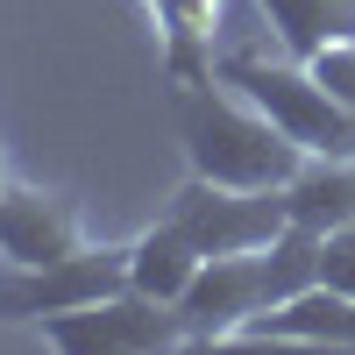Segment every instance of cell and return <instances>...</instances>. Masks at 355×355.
Instances as JSON below:
<instances>
[{
  "label": "cell",
  "mask_w": 355,
  "mask_h": 355,
  "mask_svg": "<svg viewBox=\"0 0 355 355\" xmlns=\"http://www.w3.org/2000/svg\"><path fill=\"white\" fill-rule=\"evenodd\" d=\"M171 114H178V142H185L192 178H214V185H234V192H284L306 164L299 142L249 93H234L227 78L171 85Z\"/></svg>",
  "instance_id": "1"
},
{
  "label": "cell",
  "mask_w": 355,
  "mask_h": 355,
  "mask_svg": "<svg viewBox=\"0 0 355 355\" xmlns=\"http://www.w3.org/2000/svg\"><path fill=\"white\" fill-rule=\"evenodd\" d=\"M320 284V234L291 220L277 242L242 249V256H206L199 277L185 291V320H192V348H214V341H242V327L256 313L284 306L291 291Z\"/></svg>",
  "instance_id": "2"
},
{
  "label": "cell",
  "mask_w": 355,
  "mask_h": 355,
  "mask_svg": "<svg viewBox=\"0 0 355 355\" xmlns=\"http://www.w3.org/2000/svg\"><path fill=\"white\" fill-rule=\"evenodd\" d=\"M220 78L234 85V93H249L306 157H355V114L299 64V57L234 50V57H220Z\"/></svg>",
  "instance_id": "3"
},
{
  "label": "cell",
  "mask_w": 355,
  "mask_h": 355,
  "mask_svg": "<svg viewBox=\"0 0 355 355\" xmlns=\"http://www.w3.org/2000/svg\"><path fill=\"white\" fill-rule=\"evenodd\" d=\"M36 327L64 355H164V348H192L185 306L150 299V291H114V299L71 306V313H43Z\"/></svg>",
  "instance_id": "4"
},
{
  "label": "cell",
  "mask_w": 355,
  "mask_h": 355,
  "mask_svg": "<svg viewBox=\"0 0 355 355\" xmlns=\"http://www.w3.org/2000/svg\"><path fill=\"white\" fill-rule=\"evenodd\" d=\"M164 220L199 256H242V249L277 242L291 227V206H284V192H234V185H214V178H185L171 192Z\"/></svg>",
  "instance_id": "5"
},
{
  "label": "cell",
  "mask_w": 355,
  "mask_h": 355,
  "mask_svg": "<svg viewBox=\"0 0 355 355\" xmlns=\"http://www.w3.org/2000/svg\"><path fill=\"white\" fill-rule=\"evenodd\" d=\"M128 291V242H85L71 256L43 263V270H8L0 277V299H8V320H43V313H71Z\"/></svg>",
  "instance_id": "6"
},
{
  "label": "cell",
  "mask_w": 355,
  "mask_h": 355,
  "mask_svg": "<svg viewBox=\"0 0 355 355\" xmlns=\"http://www.w3.org/2000/svg\"><path fill=\"white\" fill-rule=\"evenodd\" d=\"M71 249H85V220L71 192H43V185L0 192V263L8 270H43Z\"/></svg>",
  "instance_id": "7"
},
{
  "label": "cell",
  "mask_w": 355,
  "mask_h": 355,
  "mask_svg": "<svg viewBox=\"0 0 355 355\" xmlns=\"http://www.w3.org/2000/svg\"><path fill=\"white\" fill-rule=\"evenodd\" d=\"M242 341H313V348H355V299L334 284H306L284 306L256 313Z\"/></svg>",
  "instance_id": "8"
},
{
  "label": "cell",
  "mask_w": 355,
  "mask_h": 355,
  "mask_svg": "<svg viewBox=\"0 0 355 355\" xmlns=\"http://www.w3.org/2000/svg\"><path fill=\"white\" fill-rule=\"evenodd\" d=\"M164 28V85H206L220 78V0H164L157 8Z\"/></svg>",
  "instance_id": "9"
},
{
  "label": "cell",
  "mask_w": 355,
  "mask_h": 355,
  "mask_svg": "<svg viewBox=\"0 0 355 355\" xmlns=\"http://www.w3.org/2000/svg\"><path fill=\"white\" fill-rule=\"evenodd\" d=\"M291 220L313 227V234H334L355 220V157H306L299 178L284 185Z\"/></svg>",
  "instance_id": "10"
},
{
  "label": "cell",
  "mask_w": 355,
  "mask_h": 355,
  "mask_svg": "<svg viewBox=\"0 0 355 355\" xmlns=\"http://www.w3.org/2000/svg\"><path fill=\"white\" fill-rule=\"evenodd\" d=\"M199 249L178 234L171 220H157V227H142L135 242H128V291H150V299H171V306H185V291H192V277H199Z\"/></svg>",
  "instance_id": "11"
},
{
  "label": "cell",
  "mask_w": 355,
  "mask_h": 355,
  "mask_svg": "<svg viewBox=\"0 0 355 355\" xmlns=\"http://www.w3.org/2000/svg\"><path fill=\"white\" fill-rule=\"evenodd\" d=\"M256 15L270 21V36L284 57H306L313 50H327L341 36H355V0H256Z\"/></svg>",
  "instance_id": "12"
},
{
  "label": "cell",
  "mask_w": 355,
  "mask_h": 355,
  "mask_svg": "<svg viewBox=\"0 0 355 355\" xmlns=\"http://www.w3.org/2000/svg\"><path fill=\"white\" fill-rule=\"evenodd\" d=\"M306 71L320 78V85H327V93L355 114V36H341V43H327V50H313L306 57Z\"/></svg>",
  "instance_id": "13"
},
{
  "label": "cell",
  "mask_w": 355,
  "mask_h": 355,
  "mask_svg": "<svg viewBox=\"0 0 355 355\" xmlns=\"http://www.w3.org/2000/svg\"><path fill=\"white\" fill-rule=\"evenodd\" d=\"M320 284H334L355 299V220L334 227V234H320Z\"/></svg>",
  "instance_id": "14"
},
{
  "label": "cell",
  "mask_w": 355,
  "mask_h": 355,
  "mask_svg": "<svg viewBox=\"0 0 355 355\" xmlns=\"http://www.w3.org/2000/svg\"><path fill=\"white\" fill-rule=\"evenodd\" d=\"M8 185H15V178H8V164H0V192H8Z\"/></svg>",
  "instance_id": "15"
},
{
  "label": "cell",
  "mask_w": 355,
  "mask_h": 355,
  "mask_svg": "<svg viewBox=\"0 0 355 355\" xmlns=\"http://www.w3.org/2000/svg\"><path fill=\"white\" fill-rule=\"evenodd\" d=\"M142 8H150V15H157V8H164V0H142Z\"/></svg>",
  "instance_id": "16"
},
{
  "label": "cell",
  "mask_w": 355,
  "mask_h": 355,
  "mask_svg": "<svg viewBox=\"0 0 355 355\" xmlns=\"http://www.w3.org/2000/svg\"><path fill=\"white\" fill-rule=\"evenodd\" d=\"M0 320H8V299H0Z\"/></svg>",
  "instance_id": "17"
}]
</instances>
